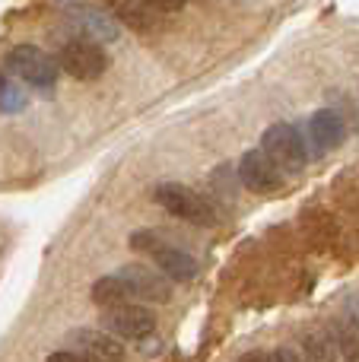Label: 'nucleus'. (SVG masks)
I'll return each mask as SVG.
<instances>
[{
	"label": "nucleus",
	"mask_w": 359,
	"mask_h": 362,
	"mask_svg": "<svg viewBox=\"0 0 359 362\" xmlns=\"http://www.w3.org/2000/svg\"><path fill=\"white\" fill-rule=\"evenodd\" d=\"M89 296H93V302L99 308H114V305H124V302H131V296H127L124 283L118 280L114 274L102 276V280L93 283V289H89Z\"/></svg>",
	"instance_id": "13"
},
{
	"label": "nucleus",
	"mask_w": 359,
	"mask_h": 362,
	"mask_svg": "<svg viewBox=\"0 0 359 362\" xmlns=\"http://www.w3.org/2000/svg\"><path fill=\"white\" fill-rule=\"evenodd\" d=\"M239 178H242V185L248 187V191H254V194H273V191H280L283 187V172L273 165V159L267 156L264 150H248L245 156H242V163H239Z\"/></svg>",
	"instance_id": "8"
},
{
	"label": "nucleus",
	"mask_w": 359,
	"mask_h": 362,
	"mask_svg": "<svg viewBox=\"0 0 359 362\" xmlns=\"http://www.w3.org/2000/svg\"><path fill=\"white\" fill-rule=\"evenodd\" d=\"M242 362H273V359H271V353L254 350V353H245V356H242Z\"/></svg>",
	"instance_id": "20"
},
{
	"label": "nucleus",
	"mask_w": 359,
	"mask_h": 362,
	"mask_svg": "<svg viewBox=\"0 0 359 362\" xmlns=\"http://www.w3.org/2000/svg\"><path fill=\"white\" fill-rule=\"evenodd\" d=\"M57 64H61L73 80L89 83V80H99V76L105 74L108 54L102 51V45L86 42V38H73V42H67L61 48V61Z\"/></svg>",
	"instance_id": "7"
},
{
	"label": "nucleus",
	"mask_w": 359,
	"mask_h": 362,
	"mask_svg": "<svg viewBox=\"0 0 359 362\" xmlns=\"http://www.w3.org/2000/svg\"><path fill=\"white\" fill-rule=\"evenodd\" d=\"M261 150L273 159V165H277L283 175L286 172L296 175V172H302L305 163H309V146H305L302 134L293 124H286V121H277V124L267 127L264 137H261Z\"/></svg>",
	"instance_id": "3"
},
{
	"label": "nucleus",
	"mask_w": 359,
	"mask_h": 362,
	"mask_svg": "<svg viewBox=\"0 0 359 362\" xmlns=\"http://www.w3.org/2000/svg\"><path fill=\"white\" fill-rule=\"evenodd\" d=\"M102 331L118 340H143L156 331V315L146 305H140V302L102 308Z\"/></svg>",
	"instance_id": "5"
},
{
	"label": "nucleus",
	"mask_w": 359,
	"mask_h": 362,
	"mask_svg": "<svg viewBox=\"0 0 359 362\" xmlns=\"http://www.w3.org/2000/svg\"><path fill=\"white\" fill-rule=\"evenodd\" d=\"M305 356L312 362H334L337 359V340L331 331L318 327V331L305 334Z\"/></svg>",
	"instance_id": "14"
},
{
	"label": "nucleus",
	"mask_w": 359,
	"mask_h": 362,
	"mask_svg": "<svg viewBox=\"0 0 359 362\" xmlns=\"http://www.w3.org/2000/svg\"><path fill=\"white\" fill-rule=\"evenodd\" d=\"M67 350L83 353L93 362H124V344L95 327H76L67 334Z\"/></svg>",
	"instance_id": "9"
},
{
	"label": "nucleus",
	"mask_w": 359,
	"mask_h": 362,
	"mask_svg": "<svg viewBox=\"0 0 359 362\" xmlns=\"http://www.w3.org/2000/svg\"><path fill=\"white\" fill-rule=\"evenodd\" d=\"M70 23L76 25L80 38L86 42H114L121 35V23L112 16L108 10H99V6H73L70 10Z\"/></svg>",
	"instance_id": "10"
},
{
	"label": "nucleus",
	"mask_w": 359,
	"mask_h": 362,
	"mask_svg": "<svg viewBox=\"0 0 359 362\" xmlns=\"http://www.w3.org/2000/svg\"><path fill=\"white\" fill-rule=\"evenodd\" d=\"M331 334H334V340H337V353L350 362H359V327L347 325V321H337V325L331 327Z\"/></svg>",
	"instance_id": "15"
},
{
	"label": "nucleus",
	"mask_w": 359,
	"mask_h": 362,
	"mask_svg": "<svg viewBox=\"0 0 359 362\" xmlns=\"http://www.w3.org/2000/svg\"><path fill=\"white\" fill-rule=\"evenodd\" d=\"M4 86H6V76H4V74H0V93H4Z\"/></svg>",
	"instance_id": "21"
},
{
	"label": "nucleus",
	"mask_w": 359,
	"mask_h": 362,
	"mask_svg": "<svg viewBox=\"0 0 359 362\" xmlns=\"http://www.w3.org/2000/svg\"><path fill=\"white\" fill-rule=\"evenodd\" d=\"M114 276L124 283L131 302L137 299V302H153V305H163V302L172 299V280L159 274L156 267H146V264H124V267H121Z\"/></svg>",
	"instance_id": "6"
},
{
	"label": "nucleus",
	"mask_w": 359,
	"mask_h": 362,
	"mask_svg": "<svg viewBox=\"0 0 359 362\" xmlns=\"http://www.w3.org/2000/svg\"><path fill=\"white\" fill-rule=\"evenodd\" d=\"M112 16L118 19V23L137 29V32H153V29H159V23H163V13L146 6L143 0H114Z\"/></svg>",
	"instance_id": "12"
},
{
	"label": "nucleus",
	"mask_w": 359,
	"mask_h": 362,
	"mask_svg": "<svg viewBox=\"0 0 359 362\" xmlns=\"http://www.w3.org/2000/svg\"><path fill=\"white\" fill-rule=\"evenodd\" d=\"M131 248L140 251V255H146L153 264H156V270L163 276H169V280L175 283H188L197 276V261L188 255L184 248H178V245H172L165 235H159V232L153 229H137L131 235Z\"/></svg>",
	"instance_id": "1"
},
{
	"label": "nucleus",
	"mask_w": 359,
	"mask_h": 362,
	"mask_svg": "<svg viewBox=\"0 0 359 362\" xmlns=\"http://www.w3.org/2000/svg\"><path fill=\"white\" fill-rule=\"evenodd\" d=\"M143 4L153 6L156 13H178L184 4H188V0H143Z\"/></svg>",
	"instance_id": "17"
},
{
	"label": "nucleus",
	"mask_w": 359,
	"mask_h": 362,
	"mask_svg": "<svg viewBox=\"0 0 359 362\" xmlns=\"http://www.w3.org/2000/svg\"><path fill=\"white\" fill-rule=\"evenodd\" d=\"M45 362H93V359H86L83 353H76V350H54Z\"/></svg>",
	"instance_id": "18"
},
{
	"label": "nucleus",
	"mask_w": 359,
	"mask_h": 362,
	"mask_svg": "<svg viewBox=\"0 0 359 362\" xmlns=\"http://www.w3.org/2000/svg\"><path fill=\"white\" fill-rule=\"evenodd\" d=\"M347 137V124L343 118L334 112V108H322L309 118V144L315 150V156H324V153L337 150Z\"/></svg>",
	"instance_id": "11"
},
{
	"label": "nucleus",
	"mask_w": 359,
	"mask_h": 362,
	"mask_svg": "<svg viewBox=\"0 0 359 362\" xmlns=\"http://www.w3.org/2000/svg\"><path fill=\"white\" fill-rule=\"evenodd\" d=\"M273 362H302V356H299L296 350H290V346H280L277 353H271Z\"/></svg>",
	"instance_id": "19"
},
{
	"label": "nucleus",
	"mask_w": 359,
	"mask_h": 362,
	"mask_svg": "<svg viewBox=\"0 0 359 362\" xmlns=\"http://www.w3.org/2000/svg\"><path fill=\"white\" fill-rule=\"evenodd\" d=\"M6 67L13 76H19L23 83L35 89H51L57 83V61L48 51L35 48V45H16L6 51Z\"/></svg>",
	"instance_id": "4"
},
{
	"label": "nucleus",
	"mask_w": 359,
	"mask_h": 362,
	"mask_svg": "<svg viewBox=\"0 0 359 362\" xmlns=\"http://www.w3.org/2000/svg\"><path fill=\"white\" fill-rule=\"evenodd\" d=\"M156 204L163 206L165 213L184 219V223L194 226H216V210L204 194H197L194 187L178 185V181H165V185L156 187Z\"/></svg>",
	"instance_id": "2"
},
{
	"label": "nucleus",
	"mask_w": 359,
	"mask_h": 362,
	"mask_svg": "<svg viewBox=\"0 0 359 362\" xmlns=\"http://www.w3.org/2000/svg\"><path fill=\"white\" fill-rule=\"evenodd\" d=\"M25 105V93L13 83H6L4 93H0V112H19Z\"/></svg>",
	"instance_id": "16"
}]
</instances>
